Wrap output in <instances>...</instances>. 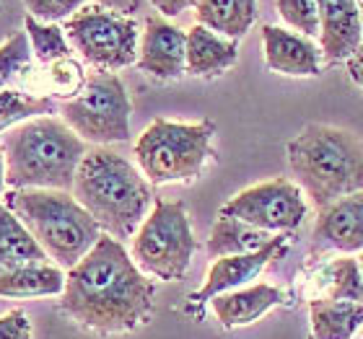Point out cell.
I'll return each instance as SVG.
<instances>
[{
  "label": "cell",
  "mask_w": 363,
  "mask_h": 339,
  "mask_svg": "<svg viewBox=\"0 0 363 339\" xmlns=\"http://www.w3.org/2000/svg\"><path fill=\"white\" fill-rule=\"evenodd\" d=\"M60 311L81 329L96 334H128L145 326L156 311V285L112 236L65 272Z\"/></svg>",
  "instance_id": "obj_1"
},
{
  "label": "cell",
  "mask_w": 363,
  "mask_h": 339,
  "mask_svg": "<svg viewBox=\"0 0 363 339\" xmlns=\"http://www.w3.org/2000/svg\"><path fill=\"white\" fill-rule=\"evenodd\" d=\"M153 184L143 171L112 148H91L73 181V197L96 220L101 234L117 241L133 239L153 210Z\"/></svg>",
  "instance_id": "obj_2"
},
{
  "label": "cell",
  "mask_w": 363,
  "mask_h": 339,
  "mask_svg": "<svg viewBox=\"0 0 363 339\" xmlns=\"http://www.w3.org/2000/svg\"><path fill=\"white\" fill-rule=\"evenodd\" d=\"M8 189H62L73 192L81 161L91 151L60 117L21 122L3 135Z\"/></svg>",
  "instance_id": "obj_3"
},
{
  "label": "cell",
  "mask_w": 363,
  "mask_h": 339,
  "mask_svg": "<svg viewBox=\"0 0 363 339\" xmlns=\"http://www.w3.org/2000/svg\"><path fill=\"white\" fill-rule=\"evenodd\" d=\"M288 166L317 210L363 192V143L350 130L311 122L288 140Z\"/></svg>",
  "instance_id": "obj_4"
},
{
  "label": "cell",
  "mask_w": 363,
  "mask_h": 339,
  "mask_svg": "<svg viewBox=\"0 0 363 339\" xmlns=\"http://www.w3.org/2000/svg\"><path fill=\"white\" fill-rule=\"evenodd\" d=\"M6 205L21 218L45 254L65 272L73 270L104 236L73 192L8 189Z\"/></svg>",
  "instance_id": "obj_5"
},
{
  "label": "cell",
  "mask_w": 363,
  "mask_h": 339,
  "mask_svg": "<svg viewBox=\"0 0 363 339\" xmlns=\"http://www.w3.org/2000/svg\"><path fill=\"white\" fill-rule=\"evenodd\" d=\"M213 135L211 120H153L135 140V163L153 187L192 181L211 161Z\"/></svg>",
  "instance_id": "obj_6"
},
{
  "label": "cell",
  "mask_w": 363,
  "mask_h": 339,
  "mask_svg": "<svg viewBox=\"0 0 363 339\" xmlns=\"http://www.w3.org/2000/svg\"><path fill=\"white\" fill-rule=\"evenodd\" d=\"M195 251L197 241L184 205L156 200L148 218L133 236L130 256L148 277L174 282L187 275Z\"/></svg>",
  "instance_id": "obj_7"
},
{
  "label": "cell",
  "mask_w": 363,
  "mask_h": 339,
  "mask_svg": "<svg viewBox=\"0 0 363 339\" xmlns=\"http://www.w3.org/2000/svg\"><path fill=\"white\" fill-rule=\"evenodd\" d=\"M130 104L128 88L122 78L109 70L89 76L84 91L70 101L60 104V120L76 132L84 143L109 148L112 143L130 140Z\"/></svg>",
  "instance_id": "obj_8"
},
{
  "label": "cell",
  "mask_w": 363,
  "mask_h": 339,
  "mask_svg": "<svg viewBox=\"0 0 363 339\" xmlns=\"http://www.w3.org/2000/svg\"><path fill=\"white\" fill-rule=\"evenodd\" d=\"M70 47L81 54V60L96 70H122L138 62L140 29L130 16H120L101 6H84L65 21Z\"/></svg>",
  "instance_id": "obj_9"
},
{
  "label": "cell",
  "mask_w": 363,
  "mask_h": 339,
  "mask_svg": "<svg viewBox=\"0 0 363 339\" xmlns=\"http://www.w3.org/2000/svg\"><path fill=\"white\" fill-rule=\"evenodd\" d=\"M306 212L309 205L301 187L283 176L242 189L220 207V215L242 220L267 234H294L303 226Z\"/></svg>",
  "instance_id": "obj_10"
},
{
  "label": "cell",
  "mask_w": 363,
  "mask_h": 339,
  "mask_svg": "<svg viewBox=\"0 0 363 339\" xmlns=\"http://www.w3.org/2000/svg\"><path fill=\"white\" fill-rule=\"evenodd\" d=\"M288 241H291L288 234H278L265 249L252 251V254L213 259L211 270L205 275L200 290H195V293L189 295V306H197V309H200L203 303H211L216 295L231 293V290L252 285V280H257L275 259H283V256H286Z\"/></svg>",
  "instance_id": "obj_11"
},
{
  "label": "cell",
  "mask_w": 363,
  "mask_h": 339,
  "mask_svg": "<svg viewBox=\"0 0 363 339\" xmlns=\"http://www.w3.org/2000/svg\"><path fill=\"white\" fill-rule=\"evenodd\" d=\"M135 65L156 81L182 78L187 73V31L167 18H145Z\"/></svg>",
  "instance_id": "obj_12"
},
{
  "label": "cell",
  "mask_w": 363,
  "mask_h": 339,
  "mask_svg": "<svg viewBox=\"0 0 363 339\" xmlns=\"http://www.w3.org/2000/svg\"><path fill=\"white\" fill-rule=\"evenodd\" d=\"M311 251L325 254L337 251L340 256L363 251V192L348 195L319 210L311 231Z\"/></svg>",
  "instance_id": "obj_13"
},
{
  "label": "cell",
  "mask_w": 363,
  "mask_h": 339,
  "mask_svg": "<svg viewBox=\"0 0 363 339\" xmlns=\"http://www.w3.org/2000/svg\"><path fill=\"white\" fill-rule=\"evenodd\" d=\"M319 50L327 65L348 62L363 45V18L358 0H317Z\"/></svg>",
  "instance_id": "obj_14"
},
{
  "label": "cell",
  "mask_w": 363,
  "mask_h": 339,
  "mask_svg": "<svg viewBox=\"0 0 363 339\" xmlns=\"http://www.w3.org/2000/svg\"><path fill=\"white\" fill-rule=\"evenodd\" d=\"M262 47H265V62L272 73L291 78H314L322 73V50L314 45V39L303 37L294 29L283 26H262Z\"/></svg>",
  "instance_id": "obj_15"
},
{
  "label": "cell",
  "mask_w": 363,
  "mask_h": 339,
  "mask_svg": "<svg viewBox=\"0 0 363 339\" xmlns=\"http://www.w3.org/2000/svg\"><path fill=\"white\" fill-rule=\"evenodd\" d=\"M286 303V293L270 282H255V285L239 287L231 293L216 295L211 301V309L223 329H239L250 326L265 316L267 311Z\"/></svg>",
  "instance_id": "obj_16"
},
{
  "label": "cell",
  "mask_w": 363,
  "mask_h": 339,
  "mask_svg": "<svg viewBox=\"0 0 363 339\" xmlns=\"http://www.w3.org/2000/svg\"><path fill=\"white\" fill-rule=\"evenodd\" d=\"M239 60V42L195 23L187 31V73L197 78H213L231 70Z\"/></svg>",
  "instance_id": "obj_17"
},
{
  "label": "cell",
  "mask_w": 363,
  "mask_h": 339,
  "mask_svg": "<svg viewBox=\"0 0 363 339\" xmlns=\"http://www.w3.org/2000/svg\"><path fill=\"white\" fill-rule=\"evenodd\" d=\"M65 290V270L52 262L21 264L0 270V298L29 301V298H55Z\"/></svg>",
  "instance_id": "obj_18"
},
{
  "label": "cell",
  "mask_w": 363,
  "mask_h": 339,
  "mask_svg": "<svg viewBox=\"0 0 363 339\" xmlns=\"http://www.w3.org/2000/svg\"><path fill=\"white\" fill-rule=\"evenodd\" d=\"M197 23L239 42L257 21V0H195Z\"/></svg>",
  "instance_id": "obj_19"
},
{
  "label": "cell",
  "mask_w": 363,
  "mask_h": 339,
  "mask_svg": "<svg viewBox=\"0 0 363 339\" xmlns=\"http://www.w3.org/2000/svg\"><path fill=\"white\" fill-rule=\"evenodd\" d=\"M309 321L311 339H353L363 329V303L314 298L309 301Z\"/></svg>",
  "instance_id": "obj_20"
},
{
  "label": "cell",
  "mask_w": 363,
  "mask_h": 339,
  "mask_svg": "<svg viewBox=\"0 0 363 339\" xmlns=\"http://www.w3.org/2000/svg\"><path fill=\"white\" fill-rule=\"evenodd\" d=\"M278 234H267L255 226H247L242 220L220 215L213 223L211 236H208V256L211 259H223V256H239V254H252V251L265 249Z\"/></svg>",
  "instance_id": "obj_21"
},
{
  "label": "cell",
  "mask_w": 363,
  "mask_h": 339,
  "mask_svg": "<svg viewBox=\"0 0 363 339\" xmlns=\"http://www.w3.org/2000/svg\"><path fill=\"white\" fill-rule=\"evenodd\" d=\"M37 262H50V256L29 234L21 218L6 202H0V270Z\"/></svg>",
  "instance_id": "obj_22"
},
{
  "label": "cell",
  "mask_w": 363,
  "mask_h": 339,
  "mask_svg": "<svg viewBox=\"0 0 363 339\" xmlns=\"http://www.w3.org/2000/svg\"><path fill=\"white\" fill-rule=\"evenodd\" d=\"M317 285L322 295L317 298H330V301H353L363 303V270L358 259L350 256H337L319 270Z\"/></svg>",
  "instance_id": "obj_23"
},
{
  "label": "cell",
  "mask_w": 363,
  "mask_h": 339,
  "mask_svg": "<svg viewBox=\"0 0 363 339\" xmlns=\"http://www.w3.org/2000/svg\"><path fill=\"white\" fill-rule=\"evenodd\" d=\"M34 78H37V70H34L31 42L26 37V31H16L13 37L0 45V91H23V86H26V91L34 93V86H31Z\"/></svg>",
  "instance_id": "obj_24"
},
{
  "label": "cell",
  "mask_w": 363,
  "mask_h": 339,
  "mask_svg": "<svg viewBox=\"0 0 363 339\" xmlns=\"http://www.w3.org/2000/svg\"><path fill=\"white\" fill-rule=\"evenodd\" d=\"M55 109L57 104L50 96H37V93L18 88H3L0 91V132H8L16 125L37 120V117H50L55 114Z\"/></svg>",
  "instance_id": "obj_25"
},
{
  "label": "cell",
  "mask_w": 363,
  "mask_h": 339,
  "mask_svg": "<svg viewBox=\"0 0 363 339\" xmlns=\"http://www.w3.org/2000/svg\"><path fill=\"white\" fill-rule=\"evenodd\" d=\"M23 31L31 42V52H34V60L45 68V65H52L57 60H65V57H73V47L68 42V34L62 26L57 23H45L34 18V16H26L23 21Z\"/></svg>",
  "instance_id": "obj_26"
},
{
  "label": "cell",
  "mask_w": 363,
  "mask_h": 339,
  "mask_svg": "<svg viewBox=\"0 0 363 339\" xmlns=\"http://www.w3.org/2000/svg\"><path fill=\"white\" fill-rule=\"evenodd\" d=\"M39 84L37 93L39 96H50V98H62V101H70L76 98L86 86V73L84 65L73 57H65V60H57L52 65H45V73H37Z\"/></svg>",
  "instance_id": "obj_27"
},
{
  "label": "cell",
  "mask_w": 363,
  "mask_h": 339,
  "mask_svg": "<svg viewBox=\"0 0 363 339\" xmlns=\"http://www.w3.org/2000/svg\"><path fill=\"white\" fill-rule=\"evenodd\" d=\"M275 11L294 31L309 39H319V3L317 0H275Z\"/></svg>",
  "instance_id": "obj_28"
},
{
  "label": "cell",
  "mask_w": 363,
  "mask_h": 339,
  "mask_svg": "<svg viewBox=\"0 0 363 339\" xmlns=\"http://www.w3.org/2000/svg\"><path fill=\"white\" fill-rule=\"evenodd\" d=\"M29 16L45 23L68 21L70 16L84 8V0H23Z\"/></svg>",
  "instance_id": "obj_29"
},
{
  "label": "cell",
  "mask_w": 363,
  "mask_h": 339,
  "mask_svg": "<svg viewBox=\"0 0 363 339\" xmlns=\"http://www.w3.org/2000/svg\"><path fill=\"white\" fill-rule=\"evenodd\" d=\"M0 339H34L31 321L21 309H13L0 316Z\"/></svg>",
  "instance_id": "obj_30"
},
{
  "label": "cell",
  "mask_w": 363,
  "mask_h": 339,
  "mask_svg": "<svg viewBox=\"0 0 363 339\" xmlns=\"http://www.w3.org/2000/svg\"><path fill=\"white\" fill-rule=\"evenodd\" d=\"M96 6H101V8H106V11H114V13H120V16H133L143 8V3L145 0H94Z\"/></svg>",
  "instance_id": "obj_31"
},
{
  "label": "cell",
  "mask_w": 363,
  "mask_h": 339,
  "mask_svg": "<svg viewBox=\"0 0 363 339\" xmlns=\"http://www.w3.org/2000/svg\"><path fill=\"white\" fill-rule=\"evenodd\" d=\"M151 6L159 11L164 18H174L184 13L187 8H195V0H151Z\"/></svg>",
  "instance_id": "obj_32"
},
{
  "label": "cell",
  "mask_w": 363,
  "mask_h": 339,
  "mask_svg": "<svg viewBox=\"0 0 363 339\" xmlns=\"http://www.w3.org/2000/svg\"><path fill=\"white\" fill-rule=\"evenodd\" d=\"M345 68H348L350 81H353L358 88H363V45L358 47V52L353 54L348 62H345Z\"/></svg>",
  "instance_id": "obj_33"
},
{
  "label": "cell",
  "mask_w": 363,
  "mask_h": 339,
  "mask_svg": "<svg viewBox=\"0 0 363 339\" xmlns=\"http://www.w3.org/2000/svg\"><path fill=\"white\" fill-rule=\"evenodd\" d=\"M8 189V181H6V156L0 151V195Z\"/></svg>",
  "instance_id": "obj_34"
},
{
  "label": "cell",
  "mask_w": 363,
  "mask_h": 339,
  "mask_svg": "<svg viewBox=\"0 0 363 339\" xmlns=\"http://www.w3.org/2000/svg\"><path fill=\"white\" fill-rule=\"evenodd\" d=\"M358 8H361V18H363V0H358Z\"/></svg>",
  "instance_id": "obj_35"
},
{
  "label": "cell",
  "mask_w": 363,
  "mask_h": 339,
  "mask_svg": "<svg viewBox=\"0 0 363 339\" xmlns=\"http://www.w3.org/2000/svg\"><path fill=\"white\" fill-rule=\"evenodd\" d=\"M358 262H361V270H363V251H361V259H358Z\"/></svg>",
  "instance_id": "obj_36"
},
{
  "label": "cell",
  "mask_w": 363,
  "mask_h": 339,
  "mask_svg": "<svg viewBox=\"0 0 363 339\" xmlns=\"http://www.w3.org/2000/svg\"><path fill=\"white\" fill-rule=\"evenodd\" d=\"M0 11H3V6H0Z\"/></svg>",
  "instance_id": "obj_37"
},
{
  "label": "cell",
  "mask_w": 363,
  "mask_h": 339,
  "mask_svg": "<svg viewBox=\"0 0 363 339\" xmlns=\"http://www.w3.org/2000/svg\"><path fill=\"white\" fill-rule=\"evenodd\" d=\"M361 339H363V337H361Z\"/></svg>",
  "instance_id": "obj_38"
}]
</instances>
